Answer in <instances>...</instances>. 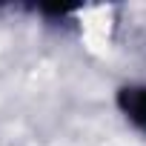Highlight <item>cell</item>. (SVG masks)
<instances>
[{
  "instance_id": "6da1fadb",
  "label": "cell",
  "mask_w": 146,
  "mask_h": 146,
  "mask_svg": "<svg viewBox=\"0 0 146 146\" xmlns=\"http://www.w3.org/2000/svg\"><path fill=\"white\" fill-rule=\"evenodd\" d=\"M117 106L120 112L126 115V120L146 132V83H132V86H123L117 92Z\"/></svg>"
}]
</instances>
